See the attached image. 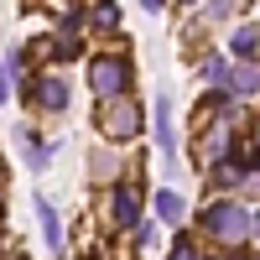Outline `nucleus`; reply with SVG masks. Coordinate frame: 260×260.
Listing matches in <instances>:
<instances>
[{
  "label": "nucleus",
  "instance_id": "obj_1",
  "mask_svg": "<svg viewBox=\"0 0 260 260\" xmlns=\"http://www.w3.org/2000/svg\"><path fill=\"white\" fill-rule=\"evenodd\" d=\"M203 229H208L219 245H245V240H250V213H245L240 203H208V208H203Z\"/></svg>",
  "mask_w": 260,
  "mask_h": 260
},
{
  "label": "nucleus",
  "instance_id": "obj_2",
  "mask_svg": "<svg viewBox=\"0 0 260 260\" xmlns=\"http://www.w3.org/2000/svg\"><path fill=\"white\" fill-rule=\"evenodd\" d=\"M89 83H94L99 99H120V94H130V62H125V57H94Z\"/></svg>",
  "mask_w": 260,
  "mask_h": 260
},
{
  "label": "nucleus",
  "instance_id": "obj_3",
  "mask_svg": "<svg viewBox=\"0 0 260 260\" xmlns=\"http://www.w3.org/2000/svg\"><path fill=\"white\" fill-rule=\"evenodd\" d=\"M99 130L110 141H130V136H141V110L130 99H104V110H99Z\"/></svg>",
  "mask_w": 260,
  "mask_h": 260
},
{
  "label": "nucleus",
  "instance_id": "obj_4",
  "mask_svg": "<svg viewBox=\"0 0 260 260\" xmlns=\"http://www.w3.org/2000/svg\"><path fill=\"white\" fill-rule=\"evenodd\" d=\"M110 213H115V224L136 229V219H141V198H136V187H115V203H110Z\"/></svg>",
  "mask_w": 260,
  "mask_h": 260
},
{
  "label": "nucleus",
  "instance_id": "obj_5",
  "mask_svg": "<svg viewBox=\"0 0 260 260\" xmlns=\"http://www.w3.org/2000/svg\"><path fill=\"white\" fill-rule=\"evenodd\" d=\"M156 146H161L167 172H172V167H177V156H172V104H167V94L156 99Z\"/></svg>",
  "mask_w": 260,
  "mask_h": 260
},
{
  "label": "nucleus",
  "instance_id": "obj_6",
  "mask_svg": "<svg viewBox=\"0 0 260 260\" xmlns=\"http://www.w3.org/2000/svg\"><path fill=\"white\" fill-rule=\"evenodd\" d=\"M229 156V125L213 120V130H203V167L208 161H224Z\"/></svg>",
  "mask_w": 260,
  "mask_h": 260
},
{
  "label": "nucleus",
  "instance_id": "obj_7",
  "mask_svg": "<svg viewBox=\"0 0 260 260\" xmlns=\"http://www.w3.org/2000/svg\"><path fill=\"white\" fill-rule=\"evenodd\" d=\"M37 219H42V234H47V250H62V229H57V208L47 198H37Z\"/></svg>",
  "mask_w": 260,
  "mask_h": 260
},
{
  "label": "nucleus",
  "instance_id": "obj_8",
  "mask_svg": "<svg viewBox=\"0 0 260 260\" xmlns=\"http://www.w3.org/2000/svg\"><path fill=\"white\" fill-rule=\"evenodd\" d=\"M37 104L62 110V104H68V83H62V78H42V83H37Z\"/></svg>",
  "mask_w": 260,
  "mask_h": 260
},
{
  "label": "nucleus",
  "instance_id": "obj_9",
  "mask_svg": "<svg viewBox=\"0 0 260 260\" xmlns=\"http://www.w3.org/2000/svg\"><path fill=\"white\" fill-rule=\"evenodd\" d=\"M229 83H234V94H260V68H255V62L229 68Z\"/></svg>",
  "mask_w": 260,
  "mask_h": 260
},
{
  "label": "nucleus",
  "instance_id": "obj_10",
  "mask_svg": "<svg viewBox=\"0 0 260 260\" xmlns=\"http://www.w3.org/2000/svg\"><path fill=\"white\" fill-rule=\"evenodd\" d=\"M156 219L161 224H177L182 219V198H177V192H156Z\"/></svg>",
  "mask_w": 260,
  "mask_h": 260
},
{
  "label": "nucleus",
  "instance_id": "obj_11",
  "mask_svg": "<svg viewBox=\"0 0 260 260\" xmlns=\"http://www.w3.org/2000/svg\"><path fill=\"white\" fill-rule=\"evenodd\" d=\"M94 26L99 31H120V6H115V0H99V6H94Z\"/></svg>",
  "mask_w": 260,
  "mask_h": 260
},
{
  "label": "nucleus",
  "instance_id": "obj_12",
  "mask_svg": "<svg viewBox=\"0 0 260 260\" xmlns=\"http://www.w3.org/2000/svg\"><path fill=\"white\" fill-rule=\"evenodd\" d=\"M234 52H240V57H255V52H260V31H255V26H240V31H234Z\"/></svg>",
  "mask_w": 260,
  "mask_h": 260
},
{
  "label": "nucleus",
  "instance_id": "obj_13",
  "mask_svg": "<svg viewBox=\"0 0 260 260\" xmlns=\"http://www.w3.org/2000/svg\"><path fill=\"white\" fill-rule=\"evenodd\" d=\"M203 78H208V83H229V62H224V57H208V62H203Z\"/></svg>",
  "mask_w": 260,
  "mask_h": 260
},
{
  "label": "nucleus",
  "instance_id": "obj_14",
  "mask_svg": "<svg viewBox=\"0 0 260 260\" xmlns=\"http://www.w3.org/2000/svg\"><path fill=\"white\" fill-rule=\"evenodd\" d=\"M213 177L219 182H240V161H213Z\"/></svg>",
  "mask_w": 260,
  "mask_h": 260
},
{
  "label": "nucleus",
  "instance_id": "obj_15",
  "mask_svg": "<svg viewBox=\"0 0 260 260\" xmlns=\"http://www.w3.org/2000/svg\"><path fill=\"white\" fill-rule=\"evenodd\" d=\"M172 260H198V250H192V240H177V245H172Z\"/></svg>",
  "mask_w": 260,
  "mask_h": 260
},
{
  "label": "nucleus",
  "instance_id": "obj_16",
  "mask_svg": "<svg viewBox=\"0 0 260 260\" xmlns=\"http://www.w3.org/2000/svg\"><path fill=\"white\" fill-rule=\"evenodd\" d=\"M73 52H78V42H73V31H62V37H57V57H73Z\"/></svg>",
  "mask_w": 260,
  "mask_h": 260
},
{
  "label": "nucleus",
  "instance_id": "obj_17",
  "mask_svg": "<svg viewBox=\"0 0 260 260\" xmlns=\"http://www.w3.org/2000/svg\"><path fill=\"white\" fill-rule=\"evenodd\" d=\"M6 94H11V73L0 68V104H6Z\"/></svg>",
  "mask_w": 260,
  "mask_h": 260
},
{
  "label": "nucleus",
  "instance_id": "obj_18",
  "mask_svg": "<svg viewBox=\"0 0 260 260\" xmlns=\"http://www.w3.org/2000/svg\"><path fill=\"white\" fill-rule=\"evenodd\" d=\"M250 234H255V240H260V213H255V224H250Z\"/></svg>",
  "mask_w": 260,
  "mask_h": 260
},
{
  "label": "nucleus",
  "instance_id": "obj_19",
  "mask_svg": "<svg viewBox=\"0 0 260 260\" xmlns=\"http://www.w3.org/2000/svg\"><path fill=\"white\" fill-rule=\"evenodd\" d=\"M255 151H260V120H255Z\"/></svg>",
  "mask_w": 260,
  "mask_h": 260
},
{
  "label": "nucleus",
  "instance_id": "obj_20",
  "mask_svg": "<svg viewBox=\"0 0 260 260\" xmlns=\"http://www.w3.org/2000/svg\"><path fill=\"white\" fill-rule=\"evenodd\" d=\"M187 6H192V0H187Z\"/></svg>",
  "mask_w": 260,
  "mask_h": 260
}]
</instances>
